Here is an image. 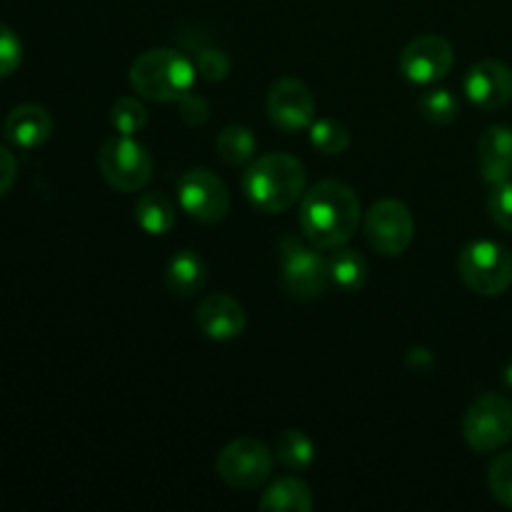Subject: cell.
<instances>
[{"mask_svg":"<svg viewBox=\"0 0 512 512\" xmlns=\"http://www.w3.org/2000/svg\"><path fill=\"white\" fill-rule=\"evenodd\" d=\"M363 228L375 253L395 258V255H403L413 243L415 220L408 205L395 198H385L368 210Z\"/></svg>","mask_w":512,"mask_h":512,"instance_id":"cell-9","label":"cell"},{"mask_svg":"<svg viewBox=\"0 0 512 512\" xmlns=\"http://www.w3.org/2000/svg\"><path fill=\"white\" fill-rule=\"evenodd\" d=\"M408 368L415 373H425V370L433 368V355L425 348H413L408 353Z\"/></svg>","mask_w":512,"mask_h":512,"instance_id":"cell-32","label":"cell"},{"mask_svg":"<svg viewBox=\"0 0 512 512\" xmlns=\"http://www.w3.org/2000/svg\"><path fill=\"white\" fill-rule=\"evenodd\" d=\"M488 210L498 228L512 233V180L493 185L488 195Z\"/></svg>","mask_w":512,"mask_h":512,"instance_id":"cell-28","label":"cell"},{"mask_svg":"<svg viewBox=\"0 0 512 512\" xmlns=\"http://www.w3.org/2000/svg\"><path fill=\"white\" fill-rule=\"evenodd\" d=\"M503 380H505V385H508V388L512 390V363L508 365V368H505V375H503Z\"/></svg>","mask_w":512,"mask_h":512,"instance_id":"cell-33","label":"cell"},{"mask_svg":"<svg viewBox=\"0 0 512 512\" xmlns=\"http://www.w3.org/2000/svg\"><path fill=\"white\" fill-rule=\"evenodd\" d=\"M205 280H208V268L195 250H180L165 268V285L170 293L180 295V298L200 293L205 288Z\"/></svg>","mask_w":512,"mask_h":512,"instance_id":"cell-17","label":"cell"},{"mask_svg":"<svg viewBox=\"0 0 512 512\" xmlns=\"http://www.w3.org/2000/svg\"><path fill=\"white\" fill-rule=\"evenodd\" d=\"M98 168L105 183L118 193L143 190L153 178V158L148 148L133 135H115L103 143L98 153Z\"/></svg>","mask_w":512,"mask_h":512,"instance_id":"cell-6","label":"cell"},{"mask_svg":"<svg viewBox=\"0 0 512 512\" xmlns=\"http://www.w3.org/2000/svg\"><path fill=\"white\" fill-rule=\"evenodd\" d=\"M23 63V43L18 33L0 23V78H8Z\"/></svg>","mask_w":512,"mask_h":512,"instance_id":"cell-27","label":"cell"},{"mask_svg":"<svg viewBox=\"0 0 512 512\" xmlns=\"http://www.w3.org/2000/svg\"><path fill=\"white\" fill-rule=\"evenodd\" d=\"M15 178H18V160L8 148L0 145V198L13 188Z\"/></svg>","mask_w":512,"mask_h":512,"instance_id":"cell-31","label":"cell"},{"mask_svg":"<svg viewBox=\"0 0 512 512\" xmlns=\"http://www.w3.org/2000/svg\"><path fill=\"white\" fill-rule=\"evenodd\" d=\"M280 278L285 290L298 300H315L328 290V260L318 248L303 243L298 235H283L278 243Z\"/></svg>","mask_w":512,"mask_h":512,"instance_id":"cell-4","label":"cell"},{"mask_svg":"<svg viewBox=\"0 0 512 512\" xmlns=\"http://www.w3.org/2000/svg\"><path fill=\"white\" fill-rule=\"evenodd\" d=\"M360 198L340 180H320L300 198V230L318 250L348 245L358 233Z\"/></svg>","mask_w":512,"mask_h":512,"instance_id":"cell-1","label":"cell"},{"mask_svg":"<svg viewBox=\"0 0 512 512\" xmlns=\"http://www.w3.org/2000/svg\"><path fill=\"white\" fill-rule=\"evenodd\" d=\"M313 505V490L293 475L275 480L260 498V508L270 512H310Z\"/></svg>","mask_w":512,"mask_h":512,"instance_id":"cell-18","label":"cell"},{"mask_svg":"<svg viewBox=\"0 0 512 512\" xmlns=\"http://www.w3.org/2000/svg\"><path fill=\"white\" fill-rule=\"evenodd\" d=\"M215 150H218V158L228 165L253 163L258 138L245 125H228V128L220 130L218 140H215Z\"/></svg>","mask_w":512,"mask_h":512,"instance_id":"cell-21","label":"cell"},{"mask_svg":"<svg viewBox=\"0 0 512 512\" xmlns=\"http://www.w3.org/2000/svg\"><path fill=\"white\" fill-rule=\"evenodd\" d=\"M178 210H175L173 200L165 193H143L135 205V223L145 230L148 235H165L173 230Z\"/></svg>","mask_w":512,"mask_h":512,"instance_id":"cell-20","label":"cell"},{"mask_svg":"<svg viewBox=\"0 0 512 512\" xmlns=\"http://www.w3.org/2000/svg\"><path fill=\"white\" fill-rule=\"evenodd\" d=\"M310 145L325 155H343L350 148V130L340 120L320 118L310 125Z\"/></svg>","mask_w":512,"mask_h":512,"instance_id":"cell-23","label":"cell"},{"mask_svg":"<svg viewBox=\"0 0 512 512\" xmlns=\"http://www.w3.org/2000/svg\"><path fill=\"white\" fill-rule=\"evenodd\" d=\"M488 488L500 505L512 510V450L493 458L488 468Z\"/></svg>","mask_w":512,"mask_h":512,"instance_id":"cell-26","label":"cell"},{"mask_svg":"<svg viewBox=\"0 0 512 512\" xmlns=\"http://www.w3.org/2000/svg\"><path fill=\"white\" fill-rule=\"evenodd\" d=\"M465 95L483 110H498L512 100V68L500 60H480L465 75Z\"/></svg>","mask_w":512,"mask_h":512,"instance_id":"cell-13","label":"cell"},{"mask_svg":"<svg viewBox=\"0 0 512 512\" xmlns=\"http://www.w3.org/2000/svg\"><path fill=\"white\" fill-rule=\"evenodd\" d=\"M148 123V110L133 95L115 100L113 110H110V125L118 130L120 135H135L145 128Z\"/></svg>","mask_w":512,"mask_h":512,"instance_id":"cell-25","label":"cell"},{"mask_svg":"<svg viewBox=\"0 0 512 512\" xmlns=\"http://www.w3.org/2000/svg\"><path fill=\"white\" fill-rule=\"evenodd\" d=\"M53 135V118L38 103H23L13 108L5 118V138L15 148L33 150L40 148Z\"/></svg>","mask_w":512,"mask_h":512,"instance_id":"cell-15","label":"cell"},{"mask_svg":"<svg viewBox=\"0 0 512 512\" xmlns=\"http://www.w3.org/2000/svg\"><path fill=\"white\" fill-rule=\"evenodd\" d=\"M195 68H198L200 78L210 80V83H220V80L228 78L230 73V60L223 50L218 48H203L198 50V60H195Z\"/></svg>","mask_w":512,"mask_h":512,"instance_id":"cell-29","label":"cell"},{"mask_svg":"<svg viewBox=\"0 0 512 512\" xmlns=\"http://www.w3.org/2000/svg\"><path fill=\"white\" fill-rule=\"evenodd\" d=\"M198 68L173 48H153L130 65V85L143 98L155 103H175L193 90Z\"/></svg>","mask_w":512,"mask_h":512,"instance_id":"cell-3","label":"cell"},{"mask_svg":"<svg viewBox=\"0 0 512 512\" xmlns=\"http://www.w3.org/2000/svg\"><path fill=\"white\" fill-rule=\"evenodd\" d=\"M463 438L475 453H495L512 440V403L500 393H485L470 403Z\"/></svg>","mask_w":512,"mask_h":512,"instance_id":"cell-7","label":"cell"},{"mask_svg":"<svg viewBox=\"0 0 512 512\" xmlns=\"http://www.w3.org/2000/svg\"><path fill=\"white\" fill-rule=\"evenodd\" d=\"M458 273L473 293L495 298L512 285V253L495 240H475L460 250Z\"/></svg>","mask_w":512,"mask_h":512,"instance_id":"cell-5","label":"cell"},{"mask_svg":"<svg viewBox=\"0 0 512 512\" xmlns=\"http://www.w3.org/2000/svg\"><path fill=\"white\" fill-rule=\"evenodd\" d=\"M455 63L453 45L443 35H418L400 53V73L415 85H435L448 78Z\"/></svg>","mask_w":512,"mask_h":512,"instance_id":"cell-11","label":"cell"},{"mask_svg":"<svg viewBox=\"0 0 512 512\" xmlns=\"http://www.w3.org/2000/svg\"><path fill=\"white\" fill-rule=\"evenodd\" d=\"M330 285H335L343 293H358L368 280V263L358 250H350L345 245L333 248L328 258Z\"/></svg>","mask_w":512,"mask_h":512,"instance_id":"cell-19","label":"cell"},{"mask_svg":"<svg viewBox=\"0 0 512 512\" xmlns=\"http://www.w3.org/2000/svg\"><path fill=\"white\" fill-rule=\"evenodd\" d=\"M195 325L205 338L225 343V340H235L245 333L248 315L238 300L225 293H215L200 300Z\"/></svg>","mask_w":512,"mask_h":512,"instance_id":"cell-14","label":"cell"},{"mask_svg":"<svg viewBox=\"0 0 512 512\" xmlns=\"http://www.w3.org/2000/svg\"><path fill=\"white\" fill-rule=\"evenodd\" d=\"M265 110L275 128H280L283 133H300L313 125L315 98L305 83L295 78H283L270 85Z\"/></svg>","mask_w":512,"mask_h":512,"instance_id":"cell-12","label":"cell"},{"mask_svg":"<svg viewBox=\"0 0 512 512\" xmlns=\"http://www.w3.org/2000/svg\"><path fill=\"white\" fill-rule=\"evenodd\" d=\"M178 203L200 223H220L230 213V193L208 168H193L178 180Z\"/></svg>","mask_w":512,"mask_h":512,"instance_id":"cell-10","label":"cell"},{"mask_svg":"<svg viewBox=\"0 0 512 512\" xmlns=\"http://www.w3.org/2000/svg\"><path fill=\"white\" fill-rule=\"evenodd\" d=\"M208 118H210L208 100H205L203 95H195L193 90H190V93L180 100V120H183L185 125H190V128H195V125L208 123Z\"/></svg>","mask_w":512,"mask_h":512,"instance_id":"cell-30","label":"cell"},{"mask_svg":"<svg viewBox=\"0 0 512 512\" xmlns=\"http://www.w3.org/2000/svg\"><path fill=\"white\" fill-rule=\"evenodd\" d=\"M420 113L433 125H450L460 113L458 98L445 88H433L420 98Z\"/></svg>","mask_w":512,"mask_h":512,"instance_id":"cell-24","label":"cell"},{"mask_svg":"<svg viewBox=\"0 0 512 512\" xmlns=\"http://www.w3.org/2000/svg\"><path fill=\"white\" fill-rule=\"evenodd\" d=\"M243 193L260 213H285L305 195V165L288 153L260 155L243 173Z\"/></svg>","mask_w":512,"mask_h":512,"instance_id":"cell-2","label":"cell"},{"mask_svg":"<svg viewBox=\"0 0 512 512\" xmlns=\"http://www.w3.org/2000/svg\"><path fill=\"white\" fill-rule=\"evenodd\" d=\"M315 450L313 438L305 430H283L275 440V458L285 465L288 470H305L315 463Z\"/></svg>","mask_w":512,"mask_h":512,"instance_id":"cell-22","label":"cell"},{"mask_svg":"<svg viewBox=\"0 0 512 512\" xmlns=\"http://www.w3.org/2000/svg\"><path fill=\"white\" fill-rule=\"evenodd\" d=\"M218 478L235 490H253L273 473V453L255 438H238L225 445L215 460Z\"/></svg>","mask_w":512,"mask_h":512,"instance_id":"cell-8","label":"cell"},{"mask_svg":"<svg viewBox=\"0 0 512 512\" xmlns=\"http://www.w3.org/2000/svg\"><path fill=\"white\" fill-rule=\"evenodd\" d=\"M480 175L485 183L500 185L512 175V130L508 125H490L478 143Z\"/></svg>","mask_w":512,"mask_h":512,"instance_id":"cell-16","label":"cell"}]
</instances>
